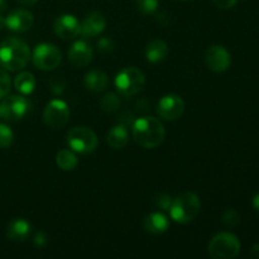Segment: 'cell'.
<instances>
[{"instance_id": "cell-1", "label": "cell", "mask_w": 259, "mask_h": 259, "mask_svg": "<svg viewBox=\"0 0 259 259\" xmlns=\"http://www.w3.org/2000/svg\"><path fill=\"white\" fill-rule=\"evenodd\" d=\"M132 136L142 148L153 149L163 143L166 131L163 124L154 116H142L133 123Z\"/></svg>"}, {"instance_id": "cell-2", "label": "cell", "mask_w": 259, "mask_h": 259, "mask_svg": "<svg viewBox=\"0 0 259 259\" xmlns=\"http://www.w3.org/2000/svg\"><path fill=\"white\" fill-rule=\"evenodd\" d=\"M30 51L27 43L19 38H7L0 45V66L8 71H19L27 66Z\"/></svg>"}, {"instance_id": "cell-3", "label": "cell", "mask_w": 259, "mask_h": 259, "mask_svg": "<svg viewBox=\"0 0 259 259\" xmlns=\"http://www.w3.org/2000/svg\"><path fill=\"white\" fill-rule=\"evenodd\" d=\"M201 210V201L195 192L187 191L175 197L169 206V217L179 224H189L196 219Z\"/></svg>"}, {"instance_id": "cell-4", "label": "cell", "mask_w": 259, "mask_h": 259, "mask_svg": "<svg viewBox=\"0 0 259 259\" xmlns=\"http://www.w3.org/2000/svg\"><path fill=\"white\" fill-rule=\"evenodd\" d=\"M207 253L214 259H234L240 253V242L233 233H218L210 240Z\"/></svg>"}, {"instance_id": "cell-5", "label": "cell", "mask_w": 259, "mask_h": 259, "mask_svg": "<svg viewBox=\"0 0 259 259\" xmlns=\"http://www.w3.org/2000/svg\"><path fill=\"white\" fill-rule=\"evenodd\" d=\"M66 143L75 153L89 154L98 148L99 139L95 132L88 126H75L68 131Z\"/></svg>"}, {"instance_id": "cell-6", "label": "cell", "mask_w": 259, "mask_h": 259, "mask_svg": "<svg viewBox=\"0 0 259 259\" xmlns=\"http://www.w3.org/2000/svg\"><path fill=\"white\" fill-rule=\"evenodd\" d=\"M146 85V76L139 68L125 67L115 76V88L121 96L131 98Z\"/></svg>"}, {"instance_id": "cell-7", "label": "cell", "mask_w": 259, "mask_h": 259, "mask_svg": "<svg viewBox=\"0 0 259 259\" xmlns=\"http://www.w3.org/2000/svg\"><path fill=\"white\" fill-rule=\"evenodd\" d=\"M32 57L35 67L42 71L55 70L62 61L61 51L52 43H39L35 46Z\"/></svg>"}, {"instance_id": "cell-8", "label": "cell", "mask_w": 259, "mask_h": 259, "mask_svg": "<svg viewBox=\"0 0 259 259\" xmlns=\"http://www.w3.org/2000/svg\"><path fill=\"white\" fill-rule=\"evenodd\" d=\"M70 114V108L66 101L53 99L43 110V123L51 129H60L67 124Z\"/></svg>"}, {"instance_id": "cell-9", "label": "cell", "mask_w": 259, "mask_h": 259, "mask_svg": "<svg viewBox=\"0 0 259 259\" xmlns=\"http://www.w3.org/2000/svg\"><path fill=\"white\" fill-rule=\"evenodd\" d=\"M29 109V103L22 95H10L0 101V120L17 121L24 118Z\"/></svg>"}, {"instance_id": "cell-10", "label": "cell", "mask_w": 259, "mask_h": 259, "mask_svg": "<svg viewBox=\"0 0 259 259\" xmlns=\"http://www.w3.org/2000/svg\"><path fill=\"white\" fill-rule=\"evenodd\" d=\"M185 111V101L176 94H167L162 96L157 105L159 118L167 121H175L182 116Z\"/></svg>"}, {"instance_id": "cell-11", "label": "cell", "mask_w": 259, "mask_h": 259, "mask_svg": "<svg viewBox=\"0 0 259 259\" xmlns=\"http://www.w3.org/2000/svg\"><path fill=\"white\" fill-rule=\"evenodd\" d=\"M205 63L210 71L222 73L232 65V56L224 46H210L205 52Z\"/></svg>"}, {"instance_id": "cell-12", "label": "cell", "mask_w": 259, "mask_h": 259, "mask_svg": "<svg viewBox=\"0 0 259 259\" xmlns=\"http://www.w3.org/2000/svg\"><path fill=\"white\" fill-rule=\"evenodd\" d=\"M53 30L56 35L62 39H72L81 34V23L72 14H62L56 18L53 23Z\"/></svg>"}, {"instance_id": "cell-13", "label": "cell", "mask_w": 259, "mask_h": 259, "mask_svg": "<svg viewBox=\"0 0 259 259\" xmlns=\"http://www.w3.org/2000/svg\"><path fill=\"white\" fill-rule=\"evenodd\" d=\"M67 57L71 65L75 66V67H86V66L90 65L91 61H93V48H91L90 45H88L85 40H76V42L71 46L70 50H68Z\"/></svg>"}, {"instance_id": "cell-14", "label": "cell", "mask_w": 259, "mask_h": 259, "mask_svg": "<svg viewBox=\"0 0 259 259\" xmlns=\"http://www.w3.org/2000/svg\"><path fill=\"white\" fill-rule=\"evenodd\" d=\"M33 22H34V18L32 13L25 9H15L5 18V27L13 32L23 33L30 29Z\"/></svg>"}, {"instance_id": "cell-15", "label": "cell", "mask_w": 259, "mask_h": 259, "mask_svg": "<svg viewBox=\"0 0 259 259\" xmlns=\"http://www.w3.org/2000/svg\"><path fill=\"white\" fill-rule=\"evenodd\" d=\"M106 27V19L103 13L91 12L81 23V34L83 37H96L101 34Z\"/></svg>"}, {"instance_id": "cell-16", "label": "cell", "mask_w": 259, "mask_h": 259, "mask_svg": "<svg viewBox=\"0 0 259 259\" xmlns=\"http://www.w3.org/2000/svg\"><path fill=\"white\" fill-rule=\"evenodd\" d=\"M32 232V225L23 218L10 220L7 227V238L12 242H24Z\"/></svg>"}, {"instance_id": "cell-17", "label": "cell", "mask_w": 259, "mask_h": 259, "mask_svg": "<svg viewBox=\"0 0 259 259\" xmlns=\"http://www.w3.org/2000/svg\"><path fill=\"white\" fill-rule=\"evenodd\" d=\"M143 225L151 234H163L169 229V220L162 212H151L146 217Z\"/></svg>"}, {"instance_id": "cell-18", "label": "cell", "mask_w": 259, "mask_h": 259, "mask_svg": "<svg viewBox=\"0 0 259 259\" xmlns=\"http://www.w3.org/2000/svg\"><path fill=\"white\" fill-rule=\"evenodd\" d=\"M129 142V132L124 124H116L106 134V143L113 149H123Z\"/></svg>"}, {"instance_id": "cell-19", "label": "cell", "mask_w": 259, "mask_h": 259, "mask_svg": "<svg viewBox=\"0 0 259 259\" xmlns=\"http://www.w3.org/2000/svg\"><path fill=\"white\" fill-rule=\"evenodd\" d=\"M83 83L88 90L93 93H101L105 90L109 85V78L105 72L100 70H91L89 71L83 78Z\"/></svg>"}, {"instance_id": "cell-20", "label": "cell", "mask_w": 259, "mask_h": 259, "mask_svg": "<svg viewBox=\"0 0 259 259\" xmlns=\"http://www.w3.org/2000/svg\"><path fill=\"white\" fill-rule=\"evenodd\" d=\"M146 60L149 63H159L168 55V45L162 39H153L146 47Z\"/></svg>"}, {"instance_id": "cell-21", "label": "cell", "mask_w": 259, "mask_h": 259, "mask_svg": "<svg viewBox=\"0 0 259 259\" xmlns=\"http://www.w3.org/2000/svg\"><path fill=\"white\" fill-rule=\"evenodd\" d=\"M56 164L62 171H72L78 164V158L72 149H61L56 154Z\"/></svg>"}, {"instance_id": "cell-22", "label": "cell", "mask_w": 259, "mask_h": 259, "mask_svg": "<svg viewBox=\"0 0 259 259\" xmlns=\"http://www.w3.org/2000/svg\"><path fill=\"white\" fill-rule=\"evenodd\" d=\"M14 88L22 95H30L35 89V77L30 72H20L14 78Z\"/></svg>"}, {"instance_id": "cell-23", "label": "cell", "mask_w": 259, "mask_h": 259, "mask_svg": "<svg viewBox=\"0 0 259 259\" xmlns=\"http://www.w3.org/2000/svg\"><path fill=\"white\" fill-rule=\"evenodd\" d=\"M121 105V101L119 95L114 93H108L100 99V108L105 113H115L119 110Z\"/></svg>"}, {"instance_id": "cell-24", "label": "cell", "mask_w": 259, "mask_h": 259, "mask_svg": "<svg viewBox=\"0 0 259 259\" xmlns=\"http://www.w3.org/2000/svg\"><path fill=\"white\" fill-rule=\"evenodd\" d=\"M14 142V133L9 125L0 123V149L9 148Z\"/></svg>"}, {"instance_id": "cell-25", "label": "cell", "mask_w": 259, "mask_h": 259, "mask_svg": "<svg viewBox=\"0 0 259 259\" xmlns=\"http://www.w3.org/2000/svg\"><path fill=\"white\" fill-rule=\"evenodd\" d=\"M137 9L144 15L153 14L159 7V0H136Z\"/></svg>"}, {"instance_id": "cell-26", "label": "cell", "mask_w": 259, "mask_h": 259, "mask_svg": "<svg viewBox=\"0 0 259 259\" xmlns=\"http://www.w3.org/2000/svg\"><path fill=\"white\" fill-rule=\"evenodd\" d=\"M222 222H223V224L227 225V227H230V228L237 227V225H239V223H240L239 212L234 209H228L227 211L223 214Z\"/></svg>"}, {"instance_id": "cell-27", "label": "cell", "mask_w": 259, "mask_h": 259, "mask_svg": "<svg viewBox=\"0 0 259 259\" xmlns=\"http://www.w3.org/2000/svg\"><path fill=\"white\" fill-rule=\"evenodd\" d=\"M12 81H10L9 75L5 71L0 70V99H4L9 94Z\"/></svg>"}, {"instance_id": "cell-28", "label": "cell", "mask_w": 259, "mask_h": 259, "mask_svg": "<svg viewBox=\"0 0 259 259\" xmlns=\"http://www.w3.org/2000/svg\"><path fill=\"white\" fill-rule=\"evenodd\" d=\"M98 46V51L103 55H108L114 50V40L109 37H101L96 43Z\"/></svg>"}, {"instance_id": "cell-29", "label": "cell", "mask_w": 259, "mask_h": 259, "mask_svg": "<svg viewBox=\"0 0 259 259\" xmlns=\"http://www.w3.org/2000/svg\"><path fill=\"white\" fill-rule=\"evenodd\" d=\"M171 202L172 197L169 195L163 194V192H161V194H158L154 197V204H156L157 207L162 210H168L169 206H171Z\"/></svg>"}, {"instance_id": "cell-30", "label": "cell", "mask_w": 259, "mask_h": 259, "mask_svg": "<svg viewBox=\"0 0 259 259\" xmlns=\"http://www.w3.org/2000/svg\"><path fill=\"white\" fill-rule=\"evenodd\" d=\"M65 86H66V82L63 78L61 77H52L50 80V88H51V91H52L55 95H61V94L63 93V90H65Z\"/></svg>"}, {"instance_id": "cell-31", "label": "cell", "mask_w": 259, "mask_h": 259, "mask_svg": "<svg viewBox=\"0 0 259 259\" xmlns=\"http://www.w3.org/2000/svg\"><path fill=\"white\" fill-rule=\"evenodd\" d=\"M48 242V237L45 232H37L34 235V239H33V243H34L35 247L43 248Z\"/></svg>"}, {"instance_id": "cell-32", "label": "cell", "mask_w": 259, "mask_h": 259, "mask_svg": "<svg viewBox=\"0 0 259 259\" xmlns=\"http://www.w3.org/2000/svg\"><path fill=\"white\" fill-rule=\"evenodd\" d=\"M215 7L219 9H230L238 3V0H211Z\"/></svg>"}, {"instance_id": "cell-33", "label": "cell", "mask_w": 259, "mask_h": 259, "mask_svg": "<svg viewBox=\"0 0 259 259\" xmlns=\"http://www.w3.org/2000/svg\"><path fill=\"white\" fill-rule=\"evenodd\" d=\"M250 255H252L253 258H258L259 259V243L253 245L252 249H250Z\"/></svg>"}, {"instance_id": "cell-34", "label": "cell", "mask_w": 259, "mask_h": 259, "mask_svg": "<svg viewBox=\"0 0 259 259\" xmlns=\"http://www.w3.org/2000/svg\"><path fill=\"white\" fill-rule=\"evenodd\" d=\"M252 205H253V207L257 210V211H259V192H258V194H255L254 196H253Z\"/></svg>"}, {"instance_id": "cell-35", "label": "cell", "mask_w": 259, "mask_h": 259, "mask_svg": "<svg viewBox=\"0 0 259 259\" xmlns=\"http://www.w3.org/2000/svg\"><path fill=\"white\" fill-rule=\"evenodd\" d=\"M18 3H19V4H22V5H34L35 3L38 2V0H17Z\"/></svg>"}, {"instance_id": "cell-36", "label": "cell", "mask_w": 259, "mask_h": 259, "mask_svg": "<svg viewBox=\"0 0 259 259\" xmlns=\"http://www.w3.org/2000/svg\"><path fill=\"white\" fill-rule=\"evenodd\" d=\"M7 9V0H0V13Z\"/></svg>"}, {"instance_id": "cell-37", "label": "cell", "mask_w": 259, "mask_h": 259, "mask_svg": "<svg viewBox=\"0 0 259 259\" xmlns=\"http://www.w3.org/2000/svg\"><path fill=\"white\" fill-rule=\"evenodd\" d=\"M4 27H5V18H3L2 15H0V30H2Z\"/></svg>"}, {"instance_id": "cell-38", "label": "cell", "mask_w": 259, "mask_h": 259, "mask_svg": "<svg viewBox=\"0 0 259 259\" xmlns=\"http://www.w3.org/2000/svg\"><path fill=\"white\" fill-rule=\"evenodd\" d=\"M181 2H190V0H181Z\"/></svg>"}]
</instances>
